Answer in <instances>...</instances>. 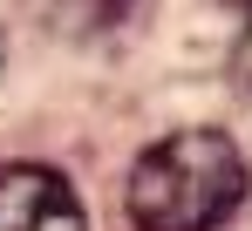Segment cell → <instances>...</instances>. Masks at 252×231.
Returning a JSON list of instances; mask_svg holds the SVG:
<instances>
[{
  "mask_svg": "<svg viewBox=\"0 0 252 231\" xmlns=\"http://www.w3.org/2000/svg\"><path fill=\"white\" fill-rule=\"evenodd\" d=\"M136 231H218L246 204V156L225 129H170L129 163Z\"/></svg>",
  "mask_w": 252,
  "mask_h": 231,
  "instance_id": "cell-1",
  "label": "cell"
},
{
  "mask_svg": "<svg viewBox=\"0 0 252 231\" xmlns=\"http://www.w3.org/2000/svg\"><path fill=\"white\" fill-rule=\"evenodd\" d=\"M0 231H89V211L62 170L0 163Z\"/></svg>",
  "mask_w": 252,
  "mask_h": 231,
  "instance_id": "cell-2",
  "label": "cell"
},
{
  "mask_svg": "<svg viewBox=\"0 0 252 231\" xmlns=\"http://www.w3.org/2000/svg\"><path fill=\"white\" fill-rule=\"evenodd\" d=\"M34 7L48 14V28H55V34H75V41L136 28V21L150 14V0H34Z\"/></svg>",
  "mask_w": 252,
  "mask_h": 231,
  "instance_id": "cell-3",
  "label": "cell"
},
{
  "mask_svg": "<svg viewBox=\"0 0 252 231\" xmlns=\"http://www.w3.org/2000/svg\"><path fill=\"white\" fill-rule=\"evenodd\" d=\"M232 82L252 95V21H246V34H239V48H232Z\"/></svg>",
  "mask_w": 252,
  "mask_h": 231,
  "instance_id": "cell-4",
  "label": "cell"
},
{
  "mask_svg": "<svg viewBox=\"0 0 252 231\" xmlns=\"http://www.w3.org/2000/svg\"><path fill=\"white\" fill-rule=\"evenodd\" d=\"M0 68H7V41H0Z\"/></svg>",
  "mask_w": 252,
  "mask_h": 231,
  "instance_id": "cell-5",
  "label": "cell"
},
{
  "mask_svg": "<svg viewBox=\"0 0 252 231\" xmlns=\"http://www.w3.org/2000/svg\"><path fill=\"white\" fill-rule=\"evenodd\" d=\"M239 7H252V0H239Z\"/></svg>",
  "mask_w": 252,
  "mask_h": 231,
  "instance_id": "cell-6",
  "label": "cell"
}]
</instances>
